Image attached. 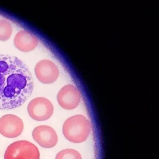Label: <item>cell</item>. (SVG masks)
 I'll return each mask as SVG.
<instances>
[{
    "instance_id": "cell-1",
    "label": "cell",
    "mask_w": 159,
    "mask_h": 159,
    "mask_svg": "<svg viewBox=\"0 0 159 159\" xmlns=\"http://www.w3.org/2000/svg\"><path fill=\"white\" fill-rule=\"evenodd\" d=\"M31 72L16 57L0 54V110H10L22 106L34 89Z\"/></svg>"
},
{
    "instance_id": "cell-2",
    "label": "cell",
    "mask_w": 159,
    "mask_h": 159,
    "mask_svg": "<svg viewBox=\"0 0 159 159\" xmlns=\"http://www.w3.org/2000/svg\"><path fill=\"white\" fill-rule=\"evenodd\" d=\"M91 131L88 119L82 115H75L65 121L63 126L64 136L70 142L80 143L86 140Z\"/></svg>"
},
{
    "instance_id": "cell-3",
    "label": "cell",
    "mask_w": 159,
    "mask_h": 159,
    "mask_svg": "<svg viewBox=\"0 0 159 159\" xmlns=\"http://www.w3.org/2000/svg\"><path fill=\"white\" fill-rule=\"evenodd\" d=\"M4 159H40L39 149L34 144L27 140H19L7 148Z\"/></svg>"
},
{
    "instance_id": "cell-4",
    "label": "cell",
    "mask_w": 159,
    "mask_h": 159,
    "mask_svg": "<svg viewBox=\"0 0 159 159\" xmlns=\"http://www.w3.org/2000/svg\"><path fill=\"white\" fill-rule=\"evenodd\" d=\"M28 112L33 120L39 121L50 119L54 112V107L52 102L43 97L36 98L29 103Z\"/></svg>"
},
{
    "instance_id": "cell-5",
    "label": "cell",
    "mask_w": 159,
    "mask_h": 159,
    "mask_svg": "<svg viewBox=\"0 0 159 159\" xmlns=\"http://www.w3.org/2000/svg\"><path fill=\"white\" fill-rule=\"evenodd\" d=\"M24 128L23 120L14 114H6L0 118V134L8 138H15L22 134Z\"/></svg>"
},
{
    "instance_id": "cell-6",
    "label": "cell",
    "mask_w": 159,
    "mask_h": 159,
    "mask_svg": "<svg viewBox=\"0 0 159 159\" xmlns=\"http://www.w3.org/2000/svg\"><path fill=\"white\" fill-rule=\"evenodd\" d=\"M35 73L38 80L44 84L53 83L58 79L59 70L55 64L49 59L39 61L35 68Z\"/></svg>"
},
{
    "instance_id": "cell-7",
    "label": "cell",
    "mask_w": 159,
    "mask_h": 159,
    "mask_svg": "<svg viewBox=\"0 0 159 159\" xmlns=\"http://www.w3.org/2000/svg\"><path fill=\"white\" fill-rule=\"evenodd\" d=\"M81 99L80 91L71 84L62 87L57 95V102L60 107L68 110L76 108L80 103Z\"/></svg>"
},
{
    "instance_id": "cell-8",
    "label": "cell",
    "mask_w": 159,
    "mask_h": 159,
    "mask_svg": "<svg viewBox=\"0 0 159 159\" xmlns=\"http://www.w3.org/2000/svg\"><path fill=\"white\" fill-rule=\"evenodd\" d=\"M33 139L43 148H53L57 144L58 137L53 128L48 125H39L32 132Z\"/></svg>"
},
{
    "instance_id": "cell-9",
    "label": "cell",
    "mask_w": 159,
    "mask_h": 159,
    "mask_svg": "<svg viewBox=\"0 0 159 159\" xmlns=\"http://www.w3.org/2000/svg\"><path fill=\"white\" fill-rule=\"evenodd\" d=\"M38 38L26 30H21L16 35L14 44L16 48L24 52H31L39 45Z\"/></svg>"
},
{
    "instance_id": "cell-10",
    "label": "cell",
    "mask_w": 159,
    "mask_h": 159,
    "mask_svg": "<svg viewBox=\"0 0 159 159\" xmlns=\"http://www.w3.org/2000/svg\"><path fill=\"white\" fill-rule=\"evenodd\" d=\"M13 27L9 21L0 19V41H6L11 36Z\"/></svg>"
},
{
    "instance_id": "cell-11",
    "label": "cell",
    "mask_w": 159,
    "mask_h": 159,
    "mask_svg": "<svg viewBox=\"0 0 159 159\" xmlns=\"http://www.w3.org/2000/svg\"><path fill=\"white\" fill-rule=\"evenodd\" d=\"M55 159H82L80 152L73 149L68 148L59 152Z\"/></svg>"
}]
</instances>
